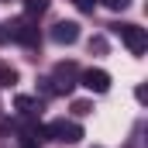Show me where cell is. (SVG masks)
Segmentation results:
<instances>
[{
  "label": "cell",
  "instance_id": "6da1fadb",
  "mask_svg": "<svg viewBox=\"0 0 148 148\" xmlns=\"http://www.w3.org/2000/svg\"><path fill=\"white\" fill-rule=\"evenodd\" d=\"M3 28H7V31H3V38H10V41H17V45H28V48H35L38 41H41L35 17H10Z\"/></svg>",
  "mask_w": 148,
  "mask_h": 148
},
{
  "label": "cell",
  "instance_id": "7a4b0ae2",
  "mask_svg": "<svg viewBox=\"0 0 148 148\" xmlns=\"http://www.w3.org/2000/svg\"><path fill=\"white\" fill-rule=\"evenodd\" d=\"M110 31L121 35V41L127 45L131 55H145L148 52V31L145 28H138V24H110Z\"/></svg>",
  "mask_w": 148,
  "mask_h": 148
},
{
  "label": "cell",
  "instance_id": "3957f363",
  "mask_svg": "<svg viewBox=\"0 0 148 148\" xmlns=\"http://www.w3.org/2000/svg\"><path fill=\"white\" fill-rule=\"evenodd\" d=\"M45 138H55V141H62V145H76V141L83 138V127H79L76 121H66V117H59V121L45 124Z\"/></svg>",
  "mask_w": 148,
  "mask_h": 148
},
{
  "label": "cell",
  "instance_id": "277c9868",
  "mask_svg": "<svg viewBox=\"0 0 148 148\" xmlns=\"http://www.w3.org/2000/svg\"><path fill=\"white\" fill-rule=\"evenodd\" d=\"M79 83L90 93H107L110 90V73L107 69H86V73H79Z\"/></svg>",
  "mask_w": 148,
  "mask_h": 148
},
{
  "label": "cell",
  "instance_id": "5b68a950",
  "mask_svg": "<svg viewBox=\"0 0 148 148\" xmlns=\"http://www.w3.org/2000/svg\"><path fill=\"white\" fill-rule=\"evenodd\" d=\"M52 41L55 45H76L79 41V24L76 21H59L52 28Z\"/></svg>",
  "mask_w": 148,
  "mask_h": 148
},
{
  "label": "cell",
  "instance_id": "8992f818",
  "mask_svg": "<svg viewBox=\"0 0 148 148\" xmlns=\"http://www.w3.org/2000/svg\"><path fill=\"white\" fill-rule=\"evenodd\" d=\"M14 110L21 114V117H28V121H35L38 114L45 110V103H41V100H38V97H24V93H21V97H17V100H14Z\"/></svg>",
  "mask_w": 148,
  "mask_h": 148
},
{
  "label": "cell",
  "instance_id": "52a82bcc",
  "mask_svg": "<svg viewBox=\"0 0 148 148\" xmlns=\"http://www.w3.org/2000/svg\"><path fill=\"white\" fill-rule=\"evenodd\" d=\"M48 3L52 0H24V10H28V17H41L48 10Z\"/></svg>",
  "mask_w": 148,
  "mask_h": 148
},
{
  "label": "cell",
  "instance_id": "ba28073f",
  "mask_svg": "<svg viewBox=\"0 0 148 148\" xmlns=\"http://www.w3.org/2000/svg\"><path fill=\"white\" fill-rule=\"evenodd\" d=\"M14 83H17V69L7 66V62H0V86H14Z\"/></svg>",
  "mask_w": 148,
  "mask_h": 148
},
{
  "label": "cell",
  "instance_id": "9c48e42d",
  "mask_svg": "<svg viewBox=\"0 0 148 148\" xmlns=\"http://www.w3.org/2000/svg\"><path fill=\"white\" fill-rule=\"evenodd\" d=\"M90 52L103 55V52H107V38H103V35H93V38H90Z\"/></svg>",
  "mask_w": 148,
  "mask_h": 148
},
{
  "label": "cell",
  "instance_id": "30bf717a",
  "mask_svg": "<svg viewBox=\"0 0 148 148\" xmlns=\"http://www.w3.org/2000/svg\"><path fill=\"white\" fill-rule=\"evenodd\" d=\"M73 114H76V117H86V114H93V103H90V100H76Z\"/></svg>",
  "mask_w": 148,
  "mask_h": 148
},
{
  "label": "cell",
  "instance_id": "8fae6325",
  "mask_svg": "<svg viewBox=\"0 0 148 148\" xmlns=\"http://www.w3.org/2000/svg\"><path fill=\"white\" fill-rule=\"evenodd\" d=\"M73 3L79 7V10H83V14H93V7H97L100 0H73Z\"/></svg>",
  "mask_w": 148,
  "mask_h": 148
},
{
  "label": "cell",
  "instance_id": "7c38bea8",
  "mask_svg": "<svg viewBox=\"0 0 148 148\" xmlns=\"http://www.w3.org/2000/svg\"><path fill=\"white\" fill-rule=\"evenodd\" d=\"M103 7H110V10H124V7H131V0H100Z\"/></svg>",
  "mask_w": 148,
  "mask_h": 148
},
{
  "label": "cell",
  "instance_id": "4fadbf2b",
  "mask_svg": "<svg viewBox=\"0 0 148 148\" xmlns=\"http://www.w3.org/2000/svg\"><path fill=\"white\" fill-rule=\"evenodd\" d=\"M17 141H21V148H41V141H35V138H24V134H21Z\"/></svg>",
  "mask_w": 148,
  "mask_h": 148
}]
</instances>
